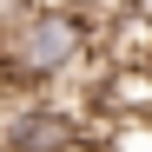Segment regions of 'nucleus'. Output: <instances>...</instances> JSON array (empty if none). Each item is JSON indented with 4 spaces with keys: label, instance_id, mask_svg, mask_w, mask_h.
Segmentation results:
<instances>
[{
    "label": "nucleus",
    "instance_id": "nucleus-1",
    "mask_svg": "<svg viewBox=\"0 0 152 152\" xmlns=\"http://www.w3.org/2000/svg\"><path fill=\"white\" fill-rule=\"evenodd\" d=\"M80 66H99V53H93V20H80L73 7H27L20 20L0 27V93L33 99L73 80Z\"/></svg>",
    "mask_w": 152,
    "mask_h": 152
},
{
    "label": "nucleus",
    "instance_id": "nucleus-2",
    "mask_svg": "<svg viewBox=\"0 0 152 152\" xmlns=\"http://www.w3.org/2000/svg\"><path fill=\"white\" fill-rule=\"evenodd\" d=\"M0 152H93V119L66 99H13L0 113Z\"/></svg>",
    "mask_w": 152,
    "mask_h": 152
},
{
    "label": "nucleus",
    "instance_id": "nucleus-3",
    "mask_svg": "<svg viewBox=\"0 0 152 152\" xmlns=\"http://www.w3.org/2000/svg\"><path fill=\"white\" fill-rule=\"evenodd\" d=\"M106 152H152V119H113Z\"/></svg>",
    "mask_w": 152,
    "mask_h": 152
},
{
    "label": "nucleus",
    "instance_id": "nucleus-4",
    "mask_svg": "<svg viewBox=\"0 0 152 152\" xmlns=\"http://www.w3.org/2000/svg\"><path fill=\"white\" fill-rule=\"evenodd\" d=\"M60 7H73L80 20H113V13H126V7H139V0H60Z\"/></svg>",
    "mask_w": 152,
    "mask_h": 152
}]
</instances>
